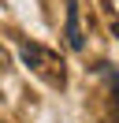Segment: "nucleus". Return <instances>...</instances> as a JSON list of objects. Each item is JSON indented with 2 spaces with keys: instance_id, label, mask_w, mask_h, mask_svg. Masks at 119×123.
Segmentation results:
<instances>
[{
  "instance_id": "7ed1b4c3",
  "label": "nucleus",
  "mask_w": 119,
  "mask_h": 123,
  "mask_svg": "<svg viewBox=\"0 0 119 123\" xmlns=\"http://www.w3.org/2000/svg\"><path fill=\"white\" fill-rule=\"evenodd\" d=\"M101 71L108 75V86H112V108H115V123H119V71H112L108 63H101Z\"/></svg>"
},
{
  "instance_id": "20e7f679",
  "label": "nucleus",
  "mask_w": 119,
  "mask_h": 123,
  "mask_svg": "<svg viewBox=\"0 0 119 123\" xmlns=\"http://www.w3.org/2000/svg\"><path fill=\"white\" fill-rule=\"evenodd\" d=\"M7 67V52H4V45H0V71Z\"/></svg>"
},
{
  "instance_id": "f257e3e1",
  "label": "nucleus",
  "mask_w": 119,
  "mask_h": 123,
  "mask_svg": "<svg viewBox=\"0 0 119 123\" xmlns=\"http://www.w3.org/2000/svg\"><path fill=\"white\" fill-rule=\"evenodd\" d=\"M19 56H22V63H26L37 78H45L48 86H60V90L67 86V67H63V60H60L52 49L37 45V41H19Z\"/></svg>"
},
{
  "instance_id": "39448f33",
  "label": "nucleus",
  "mask_w": 119,
  "mask_h": 123,
  "mask_svg": "<svg viewBox=\"0 0 119 123\" xmlns=\"http://www.w3.org/2000/svg\"><path fill=\"white\" fill-rule=\"evenodd\" d=\"M112 34H115V37H119V19H115V23H112Z\"/></svg>"
},
{
  "instance_id": "f03ea898",
  "label": "nucleus",
  "mask_w": 119,
  "mask_h": 123,
  "mask_svg": "<svg viewBox=\"0 0 119 123\" xmlns=\"http://www.w3.org/2000/svg\"><path fill=\"white\" fill-rule=\"evenodd\" d=\"M63 34H67V45L74 49V52H82L86 49V37H82V19H78V4H67V26H63Z\"/></svg>"
}]
</instances>
